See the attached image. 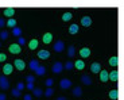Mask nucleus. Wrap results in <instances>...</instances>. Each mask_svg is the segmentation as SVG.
Wrapping results in <instances>:
<instances>
[{
    "label": "nucleus",
    "mask_w": 124,
    "mask_h": 100,
    "mask_svg": "<svg viewBox=\"0 0 124 100\" xmlns=\"http://www.w3.org/2000/svg\"><path fill=\"white\" fill-rule=\"evenodd\" d=\"M8 51L12 54H19V53H22V46H19L18 43H12L8 46Z\"/></svg>",
    "instance_id": "obj_1"
},
{
    "label": "nucleus",
    "mask_w": 124,
    "mask_h": 100,
    "mask_svg": "<svg viewBox=\"0 0 124 100\" xmlns=\"http://www.w3.org/2000/svg\"><path fill=\"white\" fill-rule=\"evenodd\" d=\"M0 88L3 91H6V89L9 88V81H8V78H7V76H0Z\"/></svg>",
    "instance_id": "obj_2"
},
{
    "label": "nucleus",
    "mask_w": 124,
    "mask_h": 100,
    "mask_svg": "<svg viewBox=\"0 0 124 100\" xmlns=\"http://www.w3.org/2000/svg\"><path fill=\"white\" fill-rule=\"evenodd\" d=\"M14 66H15L18 70H24L26 69V62L20 58H16L15 61H14Z\"/></svg>",
    "instance_id": "obj_3"
},
{
    "label": "nucleus",
    "mask_w": 124,
    "mask_h": 100,
    "mask_svg": "<svg viewBox=\"0 0 124 100\" xmlns=\"http://www.w3.org/2000/svg\"><path fill=\"white\" fill-rule=\"evenodd\" d=\"M59 87H61V89H69L71 87V81L69 78H62L59 81Z\"/></svg>",
    "instance_id": "obj_4"
},
{
    "label": "nucleus",
    "mask_w": 124,
    "mask_h": 100,
    "mask_svg": "<svg viewBox=\"0 0 124 100\" xmlns=\"http://www.w3.org/2000/svg\"><path fill=\"white\" fill-rule=\"evenodd\" d=\"M54 51H57V53H61V51H63L65 50V43L62 41H57L55 43H54Z\"/></svg>",
    "instance_id": "obj_5"
},
{
    "label": "nucleus",
    "mask_w": 124,
    "mask_h": 100,
    "mask_svg": "<svg viewBox=\"0 0 124 100\" xmlns=\"http://www.w3.org/2000/svg\"><path fill=\"white\" fill-rule=\"evenodd\" d=\"M51 70H53V73L58 75V73H61L62 70H63V65H62L61 62H55L53 65V68H51Z\"/></svg>",
    "instance_id": "obj_6"
},
{
    "label": "nucleus",
    "mask_w": 124,
    "mask_h": 100,
    "mask_svg": "<svg viewBox=\"0 0 124 100\" xmlns=\"http://www.w3.org/2000/svg\"><path fill=\"white\" fill-rule=\"evenodd\" d=\"M38 57L40 59H49L50 58V51L49 50H39L38 51Z\"/></svg>",
    "instance_id": "obj_7"
},
{
    "label": "nucleus",
    "mask_w": 124,
    "mask_h": 100,
    "mask_svg": "<svg viewBox=\"0 0 124 100\" xmlns=\"http://www.w3.org/2000/svg\"><path fill=\"white\" fill-rule=\"evenodd\" d=\"M90 56V49L89 47H82L80 49V57L81 58H88Z\"/></svg>",
    "instance_id": "obj_8"
},
{
    "label": "nucleus",
    "mask_w": 124,
    "mask_h": 100,
    "mask_svg": "<svg viewBox=\"0 0 124 100\" xmlns=\"http://www.w3.org/2000/svg\"><path fill=\"white\" fill-rule=\"evenodd\" d=\"M12 64H6V65L3 66V76H8L12 73Z\"/></svg>",
    "instance_id": "obj_9"
},
{
    "label": "nucleus",
    "mask_w": 124,
    "mask_h": 100,
    "mask_svg": "<svg viewBox=\"0 0 124 100\" xmlns=\"http://www.w3.org/2000/svg\"><path fill=\"white\" fill-rule=\"evenodd\" d=\"M119 78V73L117 70H112V72H108V80H111V81L116 83Z\"/></svg>",
    "instance_id": "obj_10"
},
{
    "label": "nucleus",
    "mask_w": 124,
    "mask_h": 100,
    "mask_svg": "<svg viewBox=\"0 0 124 100\" xmlns=\"http://www.w3.org/2000/svg\"><path fill=\"white\" fill-rule=\"evenodd\" d=\"M81 25L84 26V27H89V26L92 25V19H90V16H82V19H81Z\"/></svg>",
    "instance_id": "obj_11"
},
{
    "label": "nucleus",
    "mask_w": 124,
    "mask_h": 100,
    "mask_svg": "<svg viewBox=\"0 0 124 100\" xmlns=\"http://www.w3.org/2000/svg\"><path fill=\"white\" fill-rule=\"evenodd\" d=\"M78 31H80V27H78L77 23H74V25H70V27H69V34L76 35Z\"/></svg>",
    "instance_id": "obj_12"
},
{
    "label": "nucleus",
    "mask_w": 124,
    "mask_h": 100,
    "mask_svg": "<svg viewBox=\"0 0 124 100\" xmlns=\"http://www.w3.org/2000/svg\"><path fill=\"white\" fill-rule=\"evenodd\" d=\"M90 70H92V73H100L101 65H100L99 62H93L92 65H90Z\"/></svg>",
    "instance_id": "obj_13"
},
{
    "label": "nucleus",
    "mask_w": 124,
    "mask_h": 100,
    "mask_svg": "<svg viewBox=\"0 0 124 100\" xmlns=\"http://www.w3.org/2000/svg\"><path fill=\"white\" fill-rule=\"evenodd\" d=\"M42 39H43V43H51V41H53V34L51 33H46Z\"/></svg>",
    "instance_id": "obj_14"
},
{
    "label": "nucleus",
    "mask_w": 124,
    "mask_h": 100,
    "mask_svg": "<svg viewBox=\"0 0 124 100\" xmlns=\"http://www.w3.org/2000/svg\"><path fill=\"white\" fill-rule=\"evenodd\" d=\"M39 66V62H38V59H31L30 62H28V68L31 69V70H35V69Z\"/></svg>",
    "instance_id": "obj_15"
},
{
    "label": "nucleus",
    "mask_w": 124,
    "mask_h": 100,
    "mask_svg": "<svg viewBox=\"0 0 124 100\" xmlns=\"http://www.w3.org/2000/svg\"><path fill=\"white\" fill-rule=\"evenodd\" d=\"M73 66H76L78 70H82V69L85 68V64H84V61H82V59H77V61L73 64Z\"/></svg>",
    "instance_id": "obj_16"
},
{
    "label": "nucleus",
    "mask_w": 124,
    "mask_h": 100,
    "mask_svg": "<svg viewBox=\"0 0 124 100\" xmlns=\"http://www.w3.org/2000/svg\"><path fill=\"white\" fill-rule=\"evenodd\" d=\"M34 72H35V75H37V76H43L45 73H46V68L39 65V66H38V68L34 70Z\"/></svg>",
    "instance_id": "obj_17"
},
{
    "label": "nucleus",
    "mask_w": 124,
    "mask_h": 100,
    "mask_svg": "<svg viewBox=\"0 0 124 100\" xmlns=\"http://www.w3.org/2000/svg\"><path fill=\"white\" fill-rule=\"evenodd\" d=\"M81 81H82V84H85V85H90L92 84V78H90L88 75H84L82 77H81Z\"/></svg>",
    "instance_id": "obj_18"
},
{
    "label": "nucleus",
    "mask_w": 124,
    "mask_h": 100,
    "mask_svg": "<svg viewBox=\"0 0 124 100\" xmlns=\"http://www.w3.org/2000/svg\"><path fill=\"white\" fill-rule=\"evenodd\" d=\"M100 80H101L102 83L108 81V72H107V70H100Z\"/></svg>",
    "instance_id": "obj_19"
},
{
    "label": "nucleus",
    "mask_w": 124,
    "mask_h": 100,
    "mask_svg": "<svg viewBox=\"0 0 124 100\" xmlns=\"http://www.w3.org/2000/svg\"><path fill=\"white\" fill-rule=\"evenodd\" d=\"M117 96H119L117 89H112V91H109V99H112V100H117Z\"/></svg>",
    "instance_id": "obj_20"
},
{
    "label": "nucleus",
    "mask_w": 124,
    "mask_h": 100,
    "mask_svg": "<svg viewBox=\"0 0 124 100\" xmlns=\"http://www.w3.org/2000/svg\"><path fill=\"white\" fill-rule=\"evenodd\" d=\"M28 47H30L31 50H35L38 47V39H31L30 42H28Z\"/></svg>",
    "instance_id": "obj_21"
},
{
    "label": "nucleus",
    "mask_w": 124,
    "mask_h": 100,
    "mask_svg": "<svg viewBox=\"0 0 124 100\" xmlns=\"http://www.w3.org/2000/svg\"><path fill=\"white\" fill-rule=\"evenodd\" d=\"M117 62H119V59H117V57H116V56H113V57H111V58H109V65L113 66V68H116V66H117Z\"/></svg>",
    "instance_id": "obj_22"
},
{
    "label": "nucleus",
    "mask_w": 124,
    "mask_h": 100,
    "mask_svg": "<svg viewBox=\"0 0 124 100\" xmlns=\"http://www.w3.org/2000/svg\"><path fill=\"white\" fill-rule=\"evenodd\" d=\"M76 56V46H69L68 47V57H74Z\"/></svg>",
    "instance_id": "obj_23"
},
{
    "label": "nucleus",
    "mask_w": 124,
    "mask_h": 100,
    "mask_svg": "<svg viewBox=\"0 0 124 100\" xmlns=\"http://www.w3.org/2000/svg\"><path fill=\"white\" fill-rule=\"evenodd\" d=\"M14 14H15V9H14V8H6V9H4V15L8 16V18H12Z\"/></svg>",
    "instance_id": "obj_24"
},
{
    "label": "nucleus",
    "mask_w": 124,
    "mask_h": 100,
    "mask_svg": "<svg viewBox=\"0 0 124 100\" xmlns=\"http://www.w3.org/2000/svg\"><path fill=\"white\" fill-rule=\"evenodd\" d=\"M12 35L14 37H20L22 35V28H19V27H14L12 28Z\"/></svg>",
    "instance_id": "obj_25"
},
{
    "label": "nucleus",
    "mask_w": 124,
    "mask_h": 100,
    "mask_svg": "<svg viewBox=\"0 0 124 100\" xmlns=\"http://www.w3.org/2000/svg\"><path fill=\"white\" fill-rule=\"evenodd\" d=\"M6 26H8L9 28L16 27V20H15V19H12V18H9V19H8V22L6 23Z\"/></svg>",
    "instance_id": "obj_26"
},
{
    "label": "nucleus",
    "mask_w": 124,
    "mask_h": 100,
    "mask_svg": "<svg viewBox=\"0 0 124 100\" xmlns=\"http://www.w3.org/2000/svg\"><path fill=\"white\" fill-rule=\"evenodd\" d=\"M71 18H73V14L71 12H65L63 15H62V20H63V22H68V20H70Z\"/></svg>",
    "instance_id": "obj_27"
},
{
    "label": "nucleus",
    "mask_w": 124,
    "mask_h": 100,
    "mask_svg": "<svg viewBox=\"0 0 124 100\" xmlns=\"http://www.w3.org/2000/svg\"><path fill=\"white\" fill-rule=\"evenodd\" d=\"M81 95H82V89H81L80 87H76L74 89H73V96H77V97H80Z\"/></svg>",
    "instance_id": "obj_28"
},
{
    "label": "nucleus",
    "mask_w": 124,
    "mask_h": 100,
    "mask_svg": "<svg viewBox=\"0 0 124 100\" xmlns=\"http://www.w3.org/2000/svg\"><path fill=\"white\" fill-rule=\"evenodd\" d=\"M32 92H34V96L35 97H40L42 95H43V91H42L40 88H34V89H32Z\"/></svg>",
    "instance_id": "obj_29"
},
{
    "label": "nucleus",
    "mask_w": 124,
    "mask_h": 100,
    "mask_svg": "<svg viewBox=\"0 0 124 100\" xmlns=\"http://www.w3.org/2000/svg\"><path fill=\"white\" fill-rule=\"evenodd\" d=\"M8 31H6V30H1V33H0V42L1 41H6L7 38H8Z\"/></svg>",
    "instance_id": "obj_30"
},
{
    "label": "nucleus",
    "mask_w": 124,
    "mask_h": 100,
    "mask_svg": "<svg viewBox=\"0 0 124 100\" xmlns=\"http://www.w3.org/2000/svg\"><path fill=\"white\" fill-rule=\"evenodd\" d=\"M53 93H54V89H53V88H47L46 91H45V96H46V97L53 96Z\"/></svg>",
    "instance_id": "obj_31"
},
{
    "label": "nucleus",
    "mask_w": 124,
    "mask_h": 100,
    "mask_svg": "<svg viewBox=\"0 0 124 100\" xmlns=\"http://www.w3.org/2000/svg\"><path fill=\"white\" fill-rule=\"evenodd\" d=\"M26 81L27 83H30V84H34V81H35V77L32 75H28L27 77H26Z\"/></svg>",
    "instance_id": "obj_32"
},
{
    "label": "nucleus",
    "mask_w": 124,
    "mask_h": 100,
    "mask_svg": "<svg viewBox=\"0 0 124 100\" xmlns=\"http://www.w3.org/2000/svg\"><path fill=\"white\" fill-rule=\"evenodd\" d=\"M63 69H66V70H71V69H73V62H71V61H68V62L65 64V68Z\"/></svg>",
    "instance_id": "obj_33"
},
{
    "label": "nucleus",
    "mask_w": 124,
    "mask_h": 100,
    "mask_svg": "<svg viewBox=\"0 0 124 100\" xmlns=\"http://www.w3.org/2000/svg\"><path fill=\"white\" fill-rule=\"evenodd\" d=\"M53 83H54L53 78H47V80H45V85H46V87H49V88L53 85Z\"/></svg>",
    "instance_id": "obj_34"
},
{
    "label": "nucleus",
    "mask_w": 124,
    "mask_h": 100,
    "mask_svg": "<svg viewBox=\"0 0 124 100\" xmlns=\"http://www.w3.org/2000/svg\"><path fill=\"white\" fill-rule=\"evenodd\" d=\"M24 88L26 87H24V84H23V83H18V85H16V89H18V91H20V92H22Z\"/></svg>",
    "instance_id": "obj_35"
},
{
    "label": "nucleus",
    "mask_w": 124,
    "mask_h": 100,
    "mask_svg": "<svg viewBox=\"0 0 124 100\" xmlns=\"http://www.w3.org/2000/svg\"><path fill=\"white\" fill-rule=\"evenodd\" d=\"M24 43H26V39L23 37H19L18 38V45L19 46H22V45H24Z\"/></svg>",
    "instance_id": "obj_36"
},
{
    "label": "nucleus",
    "mask_w": 124,
    "mask_h": 100,
    "mask_svg": "<svg viewBox=\"0 0 124 100\" xmlns=\"http://www.w3.org/2000/svg\"><path fill=\"white\" fill-rule=\"evenodd\" d=\"M12 96H15V97H19L20 96V91H18V89H12Z\"/></svg>",
    "instance_id": "obj_37"
},
{
    "label": "nucleus",
    "mask_w": 124,
    "mask_h": 100,
    "mask_svg": "<svg viewBox=\"0 0 124 100\" xmlns=\"http://www.w3.org/2000/svg\"><path fill=\"white\" fill-rule=\"evenodd\" d=\"M7 59V56L4 53H0V62H4V61H6Z\"/></svg>",
    "instance_id": "obj_38"
},
{
    "label": "nucleus",
    "mask_w": 124,
    "mask_h": 100,
    "mask_svg": "<svg viewBox=\"0 0 124 100\" xmlns=\"http://www.w3.org/2000/svg\"><path fill=\"white\" fill-rule=\"evenodd\" d=\"M24 87L27 88V89H30V91H32V89H34V84H30V83H27V84H24Z\"/></svg>",
    "instance_id": "obj_39"
},
{
    "label": "nucleus",
    "mask_w": 124,
    "mask_h": 100,
    "mask_svg": "<svg viewBox=\"0 0 124 100\" xmlns=\"http://www.w3.org/2000/svg\"><path fill=\"white\" fill-rule=\"evenodd\" d=\"M4 26H6V22H4V19H3V18H0V28L4 27Z\"/></svg>",
    "instance_id": "obj_40"
},
{
    "label": "nucleus",
    "mask_w": 124,
    "mask_h": 100,
    "mask_svg": "<svg viewBox=\"0 0 124 100\" xmlns=\"http://www.w3.org/2000/svg\"><path fill=\"white\" fill-rule=\"evenodd\" d=\"M23 99H24V100H32V96H31V95H24Z\"/></svg>",
    "instance_id": "obj_41"
},
{
    "label": "nucleus",
    "mask_w": 124,
    "mask_h": 100,
    "mask_svg": "<svg viewBox=\"0 0 124 100\" xmlns=\"http://www.w3.org/2000/svg\"><path fill=\"white\" fill-rule=\"evenodd\" d=\"M7 97H6V95L4 93H0V100H6Z\"/></svg>",
    "instance_id": "obj_42"
},
{
    "label": "nucleus",
    "mask_w": 124,
    "mask_h": 100,
    "mask_svg": "<svg viewBox=\"0 0 124 100\" xmlns=\"http://www.w3.org/2000/svg\"><path fill=\"white\" fill-rule=\"evenodd\" d=\"M57 100H68V99H66L65 96H59V97H58V99H57Z\"/></svg>",
    "instance_id": "obj_43"
},
{
    "label": "nucleus",
    "mask_w": 124,
    "mask_h": 100,
    "mask_svg": "<svg viewBox=\"0 0 124 100\" xmlns=\"http://www.w3.org/2000/svg\"><path fill=\"white\" fill-rule=\"evenodd\" d=\"M0 46H1V42H0Z\"/></svg>",
    "instance_id": "obj_44"
}]
</instances>
